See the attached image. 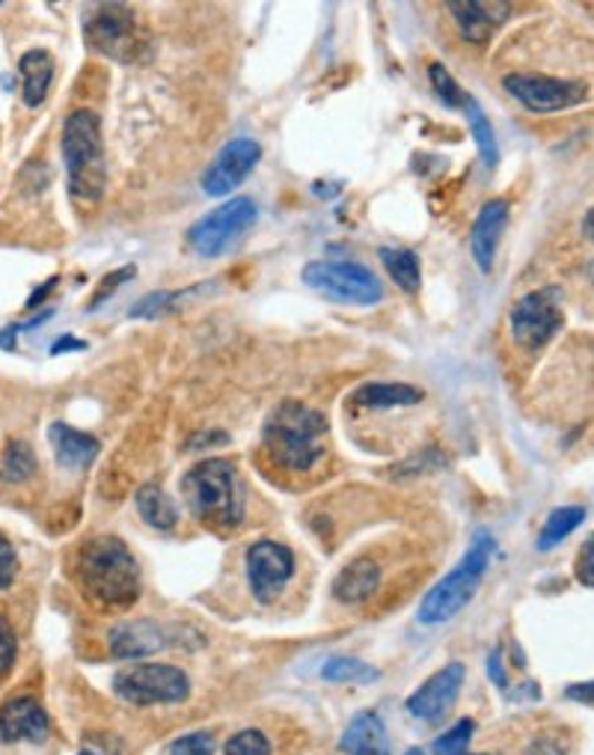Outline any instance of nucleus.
<instances>
[{
  "label": "nucleus",
  "instance_id": "4be33fe9",
  "mask_svg": "<svg viewBox=\"0 0 594 755\" xmlns=\"http://www.w3.org/2000/svg\"><path fill=\"white\" fill-rule=\"evenodd\" d=\"M21 72V95H24V104L28 107H39L45 102L48 86H51V77H54V60L42 48H33L24 58L19 60Z\"/></svg>",
  "mask_w": 594,
  "mask_h": 755
},
{
  "label": "nucleus",
  "instance_id": "6ab92c4d",
  "mask_svg": "<svg viewBox=\"0 0 594 755\" xmlns=\"http://www.w3.org/2000/svg\"><path fill=\"white\" fill-rule=\"evenodd\" d=\"M48 441L54 449L60 467L66 470H84L95 462L98 455V441L93 435H86L81 428H72L69 423H54L48 428Z\"/></svg>",
  "mask_w": 594,
  "mask_h": 755
},
{
  "label": "nucleus",
  "instance_id": "4468645a",
  "mask_svg": "<svg viewBox=\"0 0 594 755\" xmlns=\"http://www.w3.org/2000/svg\"><path fill=\"white\" fill-rule=\"evenodd\" d=\"M463 679H467V670L463 663H449L440 672H435L431 679L425 681L423 687L410 693L407 699V711L414 714L416 720H425V723H435L452 709L455 699L461 693Z\"/></svg>",
  "mask_w": 594,
  "mask_h": 755
},
{
  "label": "nucleus",
  "instance_id": "79ce46f5",
  "mask_svg": "<svg viewBox=\"0 0 594 755\" xmlns=\"http://www.w3.org/2000/svg\"><path fill=\"white\" fill-rule=\"evenodd\" d=\"M19 331H21V324H10L7 331H0V345H3L7 351L15 349V337H19Z\"/></svg>",
  "mask_w": 594,
  "mask_h": 755
},
{
  "label": "nucleus",
  "instance_id": "393cba45",
  "mask_svg": "<svg viewBox=\"0 0 594 755\" xmlns=\"http://www.w3.org/2000/svg\"><path fill=\"white\" fill-rule=\"evenodd\" d=\"M381 262L387 265L389 277L396 280L398 289L405 292H416L423 271H419V256L414 250H402V247H384L381 250Z\"/></svg>",
  "mask_w": 594,
  "mask_h": 755
},
{
  "label": "nucleus",
  "instance_id": "a19ab883",
  "mask_svg": "<svg viewBox=\"0 0 594 755\" xmlns=\"http://www.w3.org/2000/svg\"><path fill=\"white\" fill-rule=\"evenodd\" d=\"M69 349L84 351V349H86V342L75 340V337H63V340H58V342H54V345H51V354H66Z\"/></svg>",
  "mask_w": 594,
  "mask_h": 755
},
{
  "label": "nucleus",
  "instance_id": "5701e85b",
  "mask_svg": "<svg viewBox=\"0 0 594 755\" xmlns=\"http://www.w3.org/2000/svg\"><path fill=\"white\" fill-rule=\"evenodd\" d=\"M354 405L372 407V411H389V407H410L423 402V390L410 384H366L354 393Z\"/></svg>",
  "mask_w": 594,
  "mask_h": 755
},
{
  "label": "nucleus",
  "instance_id": "412c9836",
  "mask_svg": "<svg viewBox=\"0 0 594 755\" xmlns=\"http://www.w3.org/2000/svg\"><path fill=\"white\" fill-rule=\"evenodd\" d=\"M377 586H381V568L372 559H354L333 580V596L342 604H363L366 598L375 596Z\"/></svg>",
  "mask_w": 594,
  "mask_h": 755
},
{
  "label": "nucleus",
  "instance_id": "cd10ccee",
  "mask_svg": "<svg viewBox=\"0 0 594 755\" xmlns=\"http://www.w3.org/2000/svg\"><path fill=\"white\" fill-rule=\"evenodd\" d=\"M583 518L585 509H580V506H565V509L553 511L548 518V524H544V529H541V536H538V550L556 548L559 541H565V538L583 524Z\"/></svg>",
  "mask_w": 594,
  "mask_h": 755
},
{
  "label": "nucleus",
  "instance_id": "4c0bfd02",
  "mask_svg": "<svg viewBox=\"0 0 594 755\" xmlns=\"http://www.w3.org/2000/svg\"><path fill=\"white\" fill-rule=\"evenodd\" d=\"M523 755H565V749H562L556 741H550V737H541V741H535V744H529L527 753Z\"/></svg>",
  "mask_w": 594,
  "mask_h": 755
},
{
  "label": "nucleus",
  "instance_id": "7ed1b4c3",
  "mask_svg": "<svg viewBox=\"0 0 594 755\" xmlns=\"http://www.w3.org/2000/svg\"><path fill=\"white\" fill-rule=\"evenodd\" d=\"M327 420L301 405V402H280L264 423V446L285 470H312L324 455Z\"/></svg>",
  "mask_w": 594,
  "mask_h": 755
},
{
  "label": "nucleus",
  "instance_id": "f704fd0d",
  "mask_svg": "<svg viewBox=\"0 0 594 755\" xmlns=\"http://www.w3.org/2000/svg\"><path fill=\"white\" fill-rule=\"evenodd\" d=\"M15 654H19V640H15V633H12L10 622L0 619V679L12 670Z\"/></svg>",
  "mask_w": 594,
  "mask_h": 755
},
{
  "label": "nucleus",
  "instance_id": "c85d7f7f",
  "mask_svg": "<svg viewBox=\"0 0 594 755\" xmlns=\"http://www.w3.org/2000/svg\"><path fill=\"white\" fill-rule=\"evenodd\" d=\"M37 473V455L24 441H10L7 453H3V464H0V479L10 485H21Z\"/></svg>",
  "mask_w": 594,
  "mask_h": 755
},
{
  "label": "nucleus",
  "instance_id": "a211bd4d",
  "mask_svg": "<svg viewBox=\"0 0 594 755\" xmlns=\"http://www.w3.org/2000/svg\"><path fill=\"white\" fill-rule=\"evenodd\" d=\"M107 642H111V654L116 661H143V658H152L167 645L158 624L143 622V619L140 622L116 624Z\"/></svg>",
  "mask_w": 594,
  "mask_h": 755
},
{
  "label": "nucleus",
  "instance_id": "423d86ee",
  "mask_svg": "<svg viewBox=\"0 0 594 755\" xmlns=\"http://www.w3.org/2000/svg\"><path fill=\"white\" fill-rule=\"evenodd\" d=\"M84 39L93 51L116 60V63H132L146 48V37L137 24V15L125 3H98L86 12Z\"/></svg>",
  "mask_w": 594,
  "mask_h": 755
},
{
  "label": "nucleus",
  "instance_id": "473e14b6",
  "mask_svg": "<svg viewBox=\"0 0 594 755\" xmlns=\"http://www.w3.org/2000/svg\"><path fill=\"white\" fill-rule=\"evenodd\" d=\"M211 749H215V741L208 732H194L170 744V755H211Z\"/></svg>",
  "mask_w": 594,
  "mask_h": 755
},
{
  "label": "nucleus",
  "instance_id": "f03ea898",
  "mask_svg": "<svg viewBox=\"0 0 594 755\" xmlns=\"http://www.w3.org/2000/svg\"><path fill=\"white\" fill-rule=\"evenodd\" d=\"M181 497L194 518L215 529H232L244 518V494L236 467L223 458L194 464L181 479Z\"/></svg>",
  "mask_w": 594,
  "mask_h": 755
},
{
  "label": "nucleus",
  "instance_id": "6e6552de",
  "mask_svg": "<svg viewBox=\"0 0 594 755\" xmlns=\"http://www.w3.org/2000/svg\"><path fill=\"white\" fill-rule=\"evenodd\" d=\"M114 690L132 705H176L190 696V679L170 663H137L116 675Z\"/></svg>",
  "mask_w": 594,
  "mask_h": 755
},
{
  "label": "nucleus",
  "instance_id": "0eeeda50",
  "mask_svg": "<svg viewBox=\"0 0 594 755\" xmlns=\"http://www.w3.org/2000/svg\"><path fill=\"white\" fill-rule=\"evenodd\" d=\"M303 283L336 303L372 307L384 298V283L357 262H310L303 268Z\"/></svg>",
  "mask_w": 594,
  "mask_h": 755
},
{
  "label": "nucleus",
  "instance_id": "2f4dec72",
  "mask_svg": "<svg viewBox=\"0 0 594 755\" xmlns=\"http://www.w3.org/2000/svg\"><path fill=\"white\" fill-rule=\"evenodd\" d=\"M223 755H271V744L259 728H244V732L229 737Z\"/></svg>",
  "mask_w": 594,
  "mask_h": 755
},
{
  "label": "nucleus",
  "instance_id": "9d476101",
  "mask_svg": "<svg viewBox=\"0 0 594 755\" xmlns=\"http://www.w3.org/2000/svg\"><path fill=\"white\" fill-rule=\"evenodd\" d=\"M511 337L523 351H541L562 328V307L556 289H541L511 307Z\"/></svg>",
  "mask_w": 594,
  "mask_h": 755
},
{
  "label": "nucleus",
  "instance_id": "f257e3e1",
  "mask_svg": "<svg viewBox=\"0 0 594 755\" xmlns=\"http://www.w3.org/2000/svg\"><path fill=\"white\" fill-rule=\"evenodd\" d=\"M77 583L104 607H132L140 598V568L125 541L102 536L77 554Z\"/></svg>",
  "mask_w": 594,
  "mask_h": 755
},
{
  "label": "nucleus",
  "instance_id": "a18cd8bd",
  "mask_svg": "<svg viewBox=\"0 0 594 755\" xmlns=\"http://www.w3.org/2000/svg\"><path fill=\"white\" fill-rule=\"evenodd\" d=\"M77 755H102V753H95V749H81Z\"/></svg>",
  "mask_w": 594,
  "mask_h": 755
},
{
  "label": "nucleus",
  "instance_id": "bb28decb",
  "mask_svg": "<svg viewBox=\"0 0 594 755\" xmlns=\"http://www.w3.org/2000/svg\"><path fill=\"white\" fill-rule=\"evenodd\" d=\"M321 679L333 684H372L381 679V672L357 658H333L321 666Z\"/></svg>",
  "mask_w": 594,
  "mask_h": 755
},
{
  "label": "nucleus",
  "instance_id": "20e7f679",
  "mask_svg": "<svg viewBox=\"0 0 594 755\" xmlns=\"http://www.w3.org/2000/svg\"><path fill=\"white\" fill-rule=\"evenodd\" d=\"M60 149L66 161L69 194L81 203L102 199L107 185V164H104L102 120L93 111H72L63 125Z\"/></svg>",
  "mask_w": 594,
  "mask_h": 755
},
{
  "label": "nucleus",
  "instance_id": "b1692460",
  "mask_svg": "<svg viewBox=\"0 0 594 755\" xmlns=\"http://www.w3.org/2000/svg\"><path fill=\"white\" fill-rule=\"evenodd\" d=\"M137 511L155 529H173L176 520H179L176 503L160 492L158 485H143L140 492H137Z\"/></svg>",
  "mask_w": 594,
  "mask_h": 755
},
{
  "label": "nucleus",
  "instance_id": "a878e982",
  "mask_svg": "<svg viewBox=\"0 0 594 755\" xmlns=\"http://www.w3.org/2000/svg\"><path fill=\"white\" fill-rule=\"evenodd\" d=\"M463 111H467V123H470V132L472 137H476L481 161H484L488 167H497V161H500V146H497V137H493V125L488 123V116L481 114L479 102L470 99V95H467V102H463Z\"/></svg>",
  "mask_w": 594,
  "mask_h": 755
},
{
  "label": "nucleus",
  "instance_id": "c756f323",
  "mask_svg": "<svg viewBox=\"0 0 594 755\" xmlns=\"http://www.w3.org/2000/svg\"><path fill=\"white\" fill-rule=\"evenodd\" d=\"M428 81H431L435 95L446 104V107H463L467 95H463V90L458 86V81L449 75V69H446L444 63H431V66H428Z\"/></svg>",
  "mask_w": 594,
  "mask_h": 755
},
{
  "label": "nucleus",
  "instance_id": "e433bc0d",
  "mask_svg": "<svg viewBox=\"0 0 594 755\" xmlns=\"http://www.w3.org/2000/svg\"><path fill=\"white\" fill-rule=\"evenodd\" d=\"M125 277H134V265H125V268H119V271H114L111 277H104V283H102V289L95 292V298H93V303L90 307H98V303L104 301V294H114V289L116 286H123L125 283Z\"/></svg>",
  "mask_w": 594,
  "mask_h": 755
},
{
  "label": "nucleus",
  "instance_id": "c9c22d12",
  "mask_svg": "<svg viewBox=\"0 0 594 755\" xmlns=\"http://www.w3.org/2000/svg\"><path fill=\"white\" fill-rule=\"evenodd\" d=\"M576 580L588 589H594V536L585 538V545L580 548L576 557Z\"/></svg>",
  "mask_w": 594,
  "mask_h": 755
},
{
  "label": "nucleus",
  "instance_id": "f3484780",
  "mask_svg": "<svg viewBox=\"0 0 594 755\" xmlns=\"http://www.w3.org/2000/svg\"><path fill=\"white\" fill-rule=\"evenodd\" d=\"M449 12L455 15V24L461 28L463 37L479 45V42L491 37L493 30L500 28L502 21L509 19L511 7L500 3V0H491V3H484V0H463V3H458V0H452Z\"/></svg>",
  "mask_w": 594,
  "mask_h": 755
},
{
  "label": "nucleus",
  "instance_id": "aec40b11",
  "mask_svg": "<svg viewBox=\"0 0 594 755\" xmlns=\"http://www.w3.org/2000/svg\"><path fill=\"white\" fill-rule=\"evenodd\" d=\"M345 755H389V737L384 720L377 714H359L345 726L340 737Z\"/></svg>",
  "mask_w": 594,
  "mask_h": 755
},
{
  "label": "nucleus",
  "instance_id": "c03bdc74",
  "mask_svg": "<svg viewBox=\"0 0 594 755\" xmlns=\"http://www.w3.org/2000/svg\"><path fill=\"white\" fill-rule=\"evenodd\" d=\"M583 236H585V238H592V241H594V208H588V211H585V218H583Z\"/></svg>",
  "mask_w": 594,
  "mask_h": 755
},
{
  "label": "nucleus",
  "instance_id": "72a5a7b5",
  "mask_svg": "<svg viewBox=\"0 0 594 755\" xmlns=\"http://www.w3.org/2000/svg\"><path fill=\"white\" fill-rule=\"evenodd\" d=\"M15 575H19V557H15L10 538L0 532V592L10 589Z\"/></svg>",
  "mask_w": 594,
  "mask_h": 755
},
{
  "label": "nucleus",
  "instance_id": "ea45409f",
  "mask_svg": "<svg viewBox=\"0 0 594 755\" xmlns=\"http://www.w3.org/2000/svg\"><path fill=\"white\" fill-rule=\"evenodd\" d=\"M488 675H491L497 687H506V672H502L500 649H493V652H491V661H488Z\"/></svg>",
  "mask_w": 594,
  "mask_h": 755
},
{
  "label": "nucleus",
  "instance_id": "39448f33",
  "mask_svg": "<svg viewBox=\"0 0 594 755\" xmlns=\"http://www.w3.org/2000/svg\"><path fill=\"white\" fill-rule=\"evenodd\" d=\"M493 548H497V545H493V538L488 536V532H476L470 550L463 554L458 568L449 571V575H446L444 580H440V583H437L435 589L423 598L419 613H416L419 616V622L444 624L461 613L463 607L470 604L472 598H476V592H479L481 577L488 575Z\"/></svg>",
  "mask_w": 594,
  "mask_h": 755
},
{
  "label": "nucleus",
  "instance_id": "2eb2a0df",
  "mask_svg": "<svg viewBox=\"0 0 594 755\" xmlns=\"http://www.w3.org/2000/svg\"><path fill=\"white\" fill-rule=\"evenodd\" d=\"M48 728H51V723H48L45 709L37 699L19 696L0 709V737L7 744H19V741L42 744L48 737Z\"/></svg>",
  "mask_w": 594,
  "mask_h": 755
},
{
  "label": "nucleus",
  "instance_id": "dca6fc26",
  "mask_svg": "<svg viewBox=\"0 0 594 755\" xmlns=\"http://www.w3.org/2000/svg\"><path fill=\"white\" fill-rule=\"evenodd\" d=\"M506 224H509V203H506V199H491V203H484L479 211V218L472 224V259H476V265H479L484 275L493 268L497 247H500V238L502 232H506Z\"/></svg>",
  "mask_w": 594,
  "mask_h": 755
},
{
  "label": "nucleus",
  "instance_id": "ddd939ff",
  "mask_svg": "<svg viewBox=\"0 0 594 755\" xmlns=\"http://www.w3.org/2000/svg\"><path fill=\"white\" fill-rule=\"evenodd\" d=\"M259 158H262V146L250 137L229 141L202 173V190L208 197H227L256 170Z\"/></svg>",
  "mask_w": 594,
  "mask_h": 755
},
{
  "label": "nucleus",
  "instance_id": "58836bf2",
  "mask_svg": "<svg viewBox=\"0 0 594 755\" xmlns=\"http://www.w3.org/2000/svg\"><path fill=\"white\" fill-rule=\"evenodd\" d=\"M567 699H576V702H588V705H594V681H585V684H571V687H567Z\"/></svg>",
  "mask_w": 594,
  "mask_h": 755
},
{
  "label": "nucleus",
  "instance_id": "37998d69",
  "mask_svg": "<svg viewBox=\"0 0 594 755\" xmlns=\"http://www.w3.org/2000/svg\"><path fill=\"white\" fill-rule=\"evenodd\" d=\"M54 286H58V277H51V280H48V283L42 286V289H39V292H33V294H30L28 307H39V303H42V298H45V294L51 292V289H54Z\"/></svg>",
  "mask_w": 594,
  "mask_h": 755
},
{
  "label": "nucleus",
  "instance_id": "9b49d317",
  "mask_svg": "<svg viewBox=\"0 0 594 755\" xmlns=\"http://www.w3.org/2000/svg\"><path fill=\"white\" fill-rule=\"evenodd\" d=\"M502 86L532 114H556V111H567L585 99V84L565 81V77L518 72V75H506Z\"/></svg>",
  "mask_w": 594,
  "mask_h": 755
},
{
  "label": "nucleus",
  "instance_id": "f8f14e48",
  "mask_svg": "<svg viewBox=\"0 0 594 755\" xmlns=\"http://www.w3.org/2000/svg\"><path fill=\"white\" fill-rule=\"evenodd\" d=\"M294 575V554L280 541H256L247 550V580L259 604H274Z\"/></svg>",
  "mask_w": 594,
  "mask_h": 755
},
{
  "label": "nucleus",
  "instance_id": "1a4fd4ad",
  "mask_svg": "<svg viewBox=\"0 0 594 755\" xmlns=\"http://www.w3.org/2000/svg\"><path fill=\"white\" fill-rule=\"evenodd\" d=\"M256 218H259V208L250 197H232L227 199L223 206L211 208L208 215L190 227L188 245L197 256H206V259H215L227 247H232L238 238L244 236L247 229L253 227Z\"/></svg>",
  "mask_w": 594,
  "mask_h": 755
},
{
  "label": "nucleus",
  "instance_id": "7c9ffc66",
  "mask_svg": "<svg viewBox=\"0 0 594 755\" xmlns=\"http://www.w3.org/2000/svg\"><path fill=\"white\" fill-rule=\"evenodd\" d=\"M472 735H476V723L472 720H458L449 732L435 741V755H467Z\"/></svg>",
  "mask_w": 594,
  "mask_h": 755
}]
</instances>
